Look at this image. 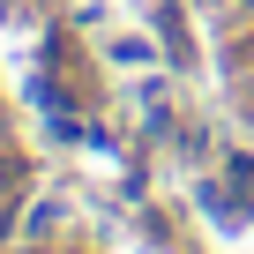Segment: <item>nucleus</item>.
I'll return each instance as SVG.
<instances>
[]
</instances>
